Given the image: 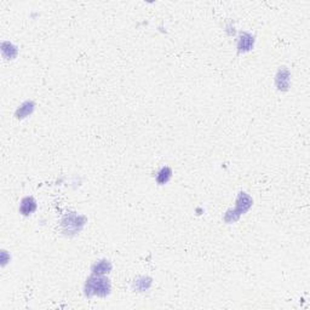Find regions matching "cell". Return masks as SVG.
Segmentation results:
<instances>
[{"instance_id":"5b68a950","label":"cell","mask_w":310,"mask_h":310,"mask_svg":"<svg viewBox=\"0 0 310 310\" xmlns=\"http://www.w3.org/2000/svg\"><path fill=\"white\" fill-rule=\"evenodd\" d=\"M275 86L281 92H287L291 87V72L287 67H280L275 74Z\"/></svg>"},{"instance_id":"7a4b0ae2","label":"cell","mask_w":310,"mask_h":310,"mask_svg":"<svg viewBox=\"0 0 310 310\" xmlns=\"http://www.w3.org/2000/svg\"><path fill=\"white\" fill-rule=\"evenodd\" d=\"M252 205H254V199L247 193L240 192L238 194V197H236L235 207L226 210V212L223 216V221L226 224L235 223L236 221L240 220L242 215H245L252 207Z\"/></svg>"},{"instance_id":"7c38bea8","label":"cell","mask_w":310,"mask_h":310,"mask_svg":"<svg viewBox=\"0 0 310 310\" xmlns=\"http://www.w3.org/2000/svg\"><path fill=\"white\" fill-rule=\"evenodd\" d=\"M10 259H11V257L7 254V251L1 250V267H5V265L10 262Z\"/></svg>"},{"instance_id":"6da1fadb","label":"cell","mask_w":310,"mask_h":310,"mask_svg":"<svg viewBox=\"0 0 310 310\" xmlns=\"http://www.w3.org/2000/svg\"><path fill=\"white\" fill-rule=\"evenodd\" d=\"M112 292V282L106 275L91 274L84 283V296L86 298H106Z\"/></svg>"},{"instance_id":"52a82bcc","label":"cell","mask_w":310,"mask_h":310,"mask_svg":"<svg viewBox=\"0 0 310 310\" xmlns=\"http://www.w3.org/2000/svg\"><path fill=\"white\" fill-rule=\"evenodd\" d=\"M36 208H38V202L33 197H25L20 202V206H18V211L22 216L25 217H29L33 213L35 212Z\"/></svg>"},{"instance_id":"9c48e42d","label":"cell","mask_w":310,"mask_h":310,"mask_svg":"<svg viewBox=\"0 0 310 310\" xmlns=\"http://www.w3.org/2000/svg\"><path fill=\"white\" fill-rule=\"evenodd\" d=\"M153 285V279L148 275H141L132 281V288L136 292H145L150 290Z\"/></svg>"},{"instance_id":"ba28073f","label":"cell","mask_w":310,"mask_h":310,"mask_svg":"<svg viewBox=\"0 0 310 310\" xmlns=\"http://www.w3.org/2000/svg\"><path fill=\"white\" fill-rule=\"evenodd\" d=\"M113 270V264L108 259H100L95 262L91 267V274L107 275Z\"/></svg>"},{"instance_id":"277c9868","label":"cell","mask_w":310,"mask_h":310,"mask_svg":"<svg viewBox=\"0 0 310 310\" xmlns=\"http://www.w3.org/2000/svg\"><path fill=\"white\" fill-rule=\"evenodd\" d=\"M256 44V36L251 34L250 32H240L236 39V49H238V54H247V52L252 51Z\"/></svg>"},{"instance_id":"30bf717a","label":"cell","mask_w":310,"mask_h":310,"mask_svg":"<svg viewBox=\"0 0 310 310\" xmlns=\"http://www.w3.org/2000/svg\"><path fill=\"white\" fill-rule=\"evenodd\" d=\"M0 49H1V55L2 57H4L5 59H15L17 57L18 55V48L15 44H12L11 41L9 40H5V41H1V46H0Z\"/></svg>"},{"instance_id":"3957f363","label":"cell","mask_w":310,"mask_h":310,"mask_svg":"<svg viewBox=\"0 0 310 310\" xmlns=\"http://www.w3.org/2000/svg\"><path fill=\"white\" fill-rule=\"evenodd\" d=\"M87 218L77 212H69L64 215L61 220V231L68 238H74L84 229Z\"/></svg>"},{"instance_id":"8fae6325","label":"cell","mask_w":310,"mask_h":310,"mask_svg":"<svg viewBox=\"0 0 310 310\" xmlns=\"http://www.w3.org/2000/svg\"><path fill=\"white\" fill-rule=\"evenodd\" d=\"M172 178V169L170 166H163L155 174V181L159 186H165Z\"/></svg>"},{"instance_id":"4fadbf2b","label":"cell","mask_w":310,"mask_h":310,"mask_svg":"<svg viewBox=\"0 0 310 310\" xmlns=\"http://www.w3.org/2000/svg\"><path fill=\"white\" fill-rule=\"evenodd\" d=\"M226 32H229L228 33L229 35H234L235 34V27H234V26L230 23V25L226 26Z\"/></svg>"},{"instance_id":"8992f818","label":"cell","mask_w":310,"mask_h":310,"mask_svg":"<svg viewBox=\"0 0 310 310\" xmlns=\"http://www.w3.org/2000/svg\"><path fill=\"white\" fill-rule=\"evenodd\" d=\"M36 104L33 100H27L25 102H22L20 106L17 107V109L15 111V118L17 120H23V119H27L28 116L32 115L35 111Z\"/></svg>"}]
</instances>
